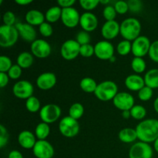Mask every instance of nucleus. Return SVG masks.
<instances>
[{"mask_svg":"<svg viewBox=\"0 0 158 158\" xmlns=\"http://www.w3.org/2000/svg\"><path fill=\"white\" fill-rule=\"evenodd\" d=\"M61 108L54 103L46 104L40 111V117L42 121L46 123H52L56 121L61 116Z\"/></svg>","mask_w":158,"mask_h":158,"instance_id":"6","label":"nucleus"},{"mask_svg":"<svg viewBox=\"0 0 158 158\" xmlns=\"http://www.w3.org/2000/svg\"><path fill=\"white\" fill-rule=\"evenodd\" d=\"M80 45L74 40H68L63 43L60 49L62 57L66 60H72L80 55Z\"/></svg>","mask_w":158,"mask_h":158,"instance_id":"9","label":"nucleus"},{"mask_svg":"<svg viewBox=\"0 0 158 158\" xmlns=\"http://www.w3.org/2000/svg\"><path fill=\"white\" fill-rule=\"evenodd\" d=\"M18 30L15 26L2 25L0 26V46L4 48H9L14 46L19 39Z\"/></svg>","mask_w":158,"mask_h":158,"instance_id":"4","label":"nucleus"},{"mask_svg":"<svg viewBox=\"0 0 158 158\" xmlns=\"http://www.w3.org/2000/svg\"><path fill=\"white\" fill-rule=\"evenodd\" d=\"M80 126L78 120L69 116L64 117L59 123V131L63 136L68 138L76 137L80 132Z\"/></svg>","mask_w":158,"mask_h":158,"instance_id":"5","label":"nucleus"},{"mask_svg":"<svg viewBox=\"0 0 158 158\" xmlns=\"http://www.w3.org/2000/svg\"><path fill=\"white\" fill-rule=\"evenodd\" d=\"M154 150L158 153V138L154 142Z\"/></svg>","mask_w":158,"mask_h":158,"instance_id":"53","label":"nucleus"},{"mask_svg":"<svg viewBox=\"0 0 158 158\" xmlns=\"http://www.w3.org/2000/svg\"><path fill=\"white\" fill-rule=\"evenodd\" d=\"M95 56L102 60H110L114 56V47L107 40H102L94 46Z\"/></svg>","mask_w":158,"mask_h":158,"instance_id":"10","label":"nucleus"},{"mask_svg":"<svg viewBox=\"0 0 158 158\" xmlns=\"http://www.w3.org/2000/svg\"><path fill=\"white\" fill-rule=\"evenodd\" d=\"M46 19L45 15L42 12L37 9H31L28 11L26 14V23L31 25V26H39L44 23Z\"/></svg>","mask_w":158,"mask_h":158,"instance_id":"22","label":"nucleus"},{"mask_svg":"<svg viewBox=\"0 0 158 158\" xmlns=\"http://www.w3.org/2000/svg\"><path fill=\"white\" fill-rule=\"evenodd\" d=\"M62 23L68 28H74L80 24V15L73 7L62 9Z\"/></svg>","mask_w":158,"mask_h":158,"instance_id":"14","label":"nucleus"},{"mask_svg":"<svg viewBox=\"0 0 158 158\" xmlns=\"http://www.w3.org/2000/svg\"><path fill=\"white\" fill-rule=\"evenodd\" d=\"M117 94L118 86L115 82L111 80H105L99 83L94 93L98 100L104 102L113 100Z\"/></svg>","mask_w":158,"mask_h":158,"instance_id":"3","label":"nucleus"},{"mask_svg":"<svg viewBox=\"0 0 158 158\" xmlns=\"http://www.w3.org/2000/svg\"><path fill=\"white\" fill-rule=\"evenodd\" d=\"M32 0H15V2L19 5H21V6H26V5L29 4V3L32 2Z\"/></svg>","mask_w":158,"mask_h":158,"instance_id":"50","label":"nucleus"},{"mask_svg":"<svg viewBox=\"0 0 158 158\" xmlns=\"http://www.w3.org/2000/svg\"><path fill=\"white\" fill-rule=\"evenodd\" d=\"M15 26L18 30L20 37L23 40L29 43H32L36 40V31L32 26L28 23H17Z\"/></svg>","mask_w":158,"mask_h":158,"instance_id":"17","label":"nucleus"},{"mask_svg":"<svg viewBox=\"0 0 158 158\" xmlns=\"http://www.w3.org/2000/svg\"><path fill=\"white\" fill-rule=\"evenodd\" d=\"M124 83L128 89L131 91H138V92L146 86L144 79L138 74H131L127 77Z\"/></svg>","mask_w":158,"mask_h":158,"instance_id":"20","label":"nucleus"},{"mask_svg":"<svg viewBox=\"0 0 158 158\" xmlns=\"http://www.w3.org/2000/svg\"><path fill=\"white\" fill-rule=\"evenodd\" d=\"M122 117H123L124 119H128L130 117H131V111L130 110L122 111Z\"/></svg>","mask_w":158,"mask_h":158,"instance_id":"51","label":"nucleus"},{"mask_svg":"<svg viewBox=\"0 0 158 158\" xmlns=\"http://www.w3.org/2000/svg\"><path fill=\"white\" fill-rule=\"evenodd\" d=\"M62 8L60 6H52L49 8L45 14V18L46 21L49 23H56L59 19H61Z\"/></svg>","mask_w":158,"mask_h":158,"instance_id":"26","label":"nucleus"},{"mask_svg":"<svg viewBox=\"0 0 158 158\" xmlns=\"http://www.w3.org/2000/svg\"><path fill=\"white\" fill-rule=\"evenodd\" d=\"M7 74L9 75V78L12 80H17L22 75V68L18 64L13 65L7 73Z\"/></svg>","mask_w":158,"mask_h":158,"instance_id":"43","label":"nucleus"},{"mask_svg":"<svg viewBox=\"0 0 158 158\" xmlns=\"http://www.w3.org/2000/svg\"><path fill=\"white\" fill-rule=\"evenodd\" d=\"M75 0H58L57 4L59 5L62 9H66V8H70L75 4Z\"/></svg>","mask_w":158,"mask_h":158,"instance_id":"47","label":"nucleus"},{"mask_svg":"<svg viewBox=\"0 0 158 158\" xmlns=\"http://www.w3.org/2000/svg\"><path fill=\"white\" fill-rule=\"evenodd\" d=\"M141 31L140 22L136 18H127L120 24V35L128 41H134L140 36Z\"/></svg>","mask_w":158,"mask_h":158,"instance_id":"2","label":"nucleus"},{"mask_svg":"<svg viewBox=\"0 0 158 158\" xmlns=\"http://www.w3.org/2000/svg\"><path fill=\"white\" fill-rule=\"evenodd\" d=\"M80 25L86 32H92L97 28L98 19L92 12H84L80 15Z\"/></svg>","mask_w":158,"mask_h":158,"instance_id":"19","label":"nucleus"},{"mask_svg":"<svg viewBox=\"0 0 158 158\" xmlns=\"http://www.w3.org/2000/svg\"><path fill=\"white\" fill-rule=\"evenodd\" d=\"M80 4L83 9L86 11H90L96 9L99 4V0H80Z\"/></svg>","mask_w":158,"mask_h":158,"instance_id":"38","label":"nucleus"},{"mask_svg":"<svg viewBox=\"0 0 158 158\" xmlns=\"http://www.w3.org/2000/svg\"><path fill=\"white\" fill-rule=\"evenodd\" d=\"M26 107L29 112L36 113L40 109V101L37 97L32 96L26 100Z\"/></svg>","mask_w":158,"mask_h":158,"instance_id":"32","label":"nucleus"},{"mask_svg":"<svg viewBox=\"0 0 158 158\" xmlns=\"http://www.w3.org/2000/svg\"><path fill=\"white\" fill-rule=\"evenodd\" d=\"M8 158H23V156L21 154V152L16 151V150H14V151H12L9 153Z\"/></svg>","mask_w":158,"mask_h":158,"instance_id":"49","label":"nucleus"},{"mask_svg":"<svg viewBox=\"0 0 158 158\" xmlns=\"http://www.w3.org/2000/svg\"><path fill=\"white\" fill-rule=\"evenodd\" d=\"M154 110L158 114V97L155 99L154 102Z\"/></svg>","mask_w":158,"mask_h":158,"instance_id":"52","label":"nucleus"},{"mask_svg":"<svg viewBox=\"0 0 158 158\" xmlns=\"http://www.w3.org/2000/svg\"><path fill=\"white\" fill-rule=\"evenodd\" d=\"M50 134V127L48 123L42 122L36 126L35 130V135L39 140H45Z\"/></svg>","mask_w":158,"mask_h":158,"instance_id":"27","label":"nucleus"},{"mask_svg":"<svg viewBox=\"0 0 158 158\" xmlns=\"http://www.w3.org/2000/svg\"><path fill=\"white\" fill-rule=\"evenodd\" d=\"M33 55L29 52H21L16 59L17 64L22 69H28V68H29L33 63Z\"/></svg>","mask_w":158,"mask_h":158,"instance_id":"25","label":"nucleus"},{"mask_svg":"<svg viewBox=\"0 0 158 158\" xmlns=\"http://www.w3.org/2000/svg\"><path fill=\"white\" fill-rule=\"evenodd\" d=\"M129 10L132 12H138L143 8V3L140 0H130L127 2Z\"/></svg>","mask_w":158,"mask_h":158,"instance_id":"46","label":"nucleus"},{"mask_svg":"<svg viewBox=\"0 0 158 158\" xmlns=\"http://www.w3.org/2000/svg\"><path fill=\"white\" fill-rule=\"evenodd\" d=\"M117 11L114 6H106L103 11V15L106 21H113L115 20L117 16Z\"/></svg>","mask_w":158,"mask_h":158,"instance_id":"34","label":"nucleus"},{"mask_svg":"<svg viewBox=\"0 0 158 158\" xmlns=\"http://www.w3.org/2000/svg\"><path fill=\"white\" fill-rule=\"evenodd\" d=\"M3 23H4V25L6 26H14L16 23H15V20H16V18H15V14L13 13L11 11H7L4 13L2 17Z\"/></svg>","mask_w":158,"mask_h":158,"instance_id":"40","label":"nucleus"},{"mask_svg":"<svg viewBox=\"0 0 158 158\" xmlns=\"http://www.w3.org/2000/svg\"><path fill=\"white\" fill-rule=\"evenodd\" d=\"M115 60H116L115 56H113L112 58H111L110 60V62H112V63H114V62H115Z\"/></svg>","mask_w":158,"mask_h":158,"instance_id":"55","label":"nucleus"},{"mask_svg":"<svg viewBox=\"0 0 158 158\" xmlns=\"http://www.w3.org/2000/svg\"><path fill=\"white\" fill-rule=\"evenodd\" d=\"M32 152L36 158H52L54 156V148L47 140H37L32 148Z\"/></svg>","mask_w":158,"mask_h":158,"instance_id":"15","label":"nucleus"},{"mask_svg":"<svg viewBox=\"0 0 158 158\" xmlns=\"http://www.w3.org/2000/svg\"><path fill=\"white\" fill-rule=\"evenodd\" d=\"M56 81V77L53 73L46 72L40 74L37 77L36 85L40 89L48 90L55 86Z\"/></svg>","mask_w":158,"mask_h":158,"instance_id":"18","label":"nucleus"},{"mask_svg":"<svg viewBox=\"0 0 158 158\" xmlns=\"http://www.w3.org/2000/svg\"><path fill=\"white\" fill-rule=\"evenodd\" d=\"M35 135L31 131H23L19 133L18 136V142L22 148L25 149H32L36 143Z\"/></svg>","mask_w":158,"mask_h":158,"instance_id":"21","label":"nucleus"},{"mask_svg":"<svg viewBox=\"0 0 158 158\" xmlns=\"http://www.w3.org/2000/svg\"><path fill=\"white\" fill-rule=\"evenodd\" d=\"M97 83L91 77H84L80 80V86L84 92L86 93H95L96 89L97 87Z\"/></svg>","mask_w":158,"mask_h":158,"instance_id":"28","label":"nucleus"},{"mask_svg":"<svg viewBox=\"0 0 158 158\" xmlns=\"http://www.w3.org/2000/svg\"><path fill=\"white\" fill-rule=\"evenodd\" d=\"M153 154L151 145L141 141L133 144L129 151V158H152Z\"/></svg>","mask_w":158,"mask_h":158,"instance_id":"7","label":"nucleus"},{"mask_svg":"<svg viewBox=\"0 0 158 158\" xmlns=\"http://www.w3.org/2000/svg\"><path fill=\"white\" fill-rule=\"evenodd\" d=\"M84 114V107L80 103H74L71 105L69 110V116L75 120H78Z\"/></svg>","mask_w":158,"mask_h":158,"instance_id":"29","label":"nucleus"},{"mask_svg":"<svg viewBox=\"0 0 158 158\" xmlns=\"http://www.w3.org/2000/svg\"><path fill=\"white\" fill-rule=\"evenodd\" d=\"M145 85L151 89L158 88V69H151L144 75Z\"/></svg>","mask_w":158,"mask_h":158,"instance_id":"24","label":"nucleus"},{"mask_svg":"<svg viewBox=\"0 0 158 158\" xmlns=\"http://www.w3.org/2000/svg\"><path fill=\"white\" fill-rule=\"evenodd\" d=\"M76 41H77L80 46L89 44V42H90V35H89V32H86V31H80V32L77 33Z\"/></svg>","mask_w":158,"mask_h":158,"instance_id":"39","label":"nucleus"},{"mask_svg":"<svg viewBox=\"0 0 158 158\" xmlns=\"http://www.w3.org/2000/svg\"><path fill=\"white\" fill-rule=\"evenodd\" d=\"M113 103L115 107L122 111L131 110L135 105L134 97L127 92L118 93L113 100Z\"/></svg>","mask_w":158,"mask_h":158,"instance_id":"13","label":"nucleus"},{"mask_svg":"<svg viewBox=\"0 0 158 158\" xmlns=\"http://www.w3.org/2000/svg\"><path fill=\"white\" fill-rule=\"evenodd\" d=\"M12 66V60L9 57L6 56H0V73H8Z\"/></svg>","mask_w":158,"mask_h":158,"instance_id":"35","label":"nucleus"},{"mask_svg":"<svg viewBox=\"0 0 158 158\" xmlns=\"http://www.w3.org/2000/svg\"><path fill=\"white\" fill-rule=\"evenodd\" d=\"M146 67V62L142 57H134L131 61V68L136 73H142Z\"/></svg>","mask_w":158,"mask_h":158,"instance_id":"30","label":"nucleus"},{"mask_svg":"<svg viewBox=\"0 0 158 158\" xmlns=\"http://www.w3.org/2000/svg\"><path fill=\"white\" fill-rule=\"evenodd\" d=\"M137 139L144 143H152L158 138V120L147 119L142 120L136 127Z\"/></svg>","mask_w":158,"mask_h":158,"instance_id":"1","label":"nucleus"},{"mask_svg":"<svg viewBox=\"0 0 158 158\" xmlns=\"http://www.w3.org/2000/svg\"><path fill=\"white\" fill-rule=\"evenodd\" d=\"M12 92L16 97L19 99H29L32 97L34 87L28 80H19L14 84Z\"/></svg>","mask_w":158,"mask_h":158,"instance_id":"11","label":"nucleus"},{"mask_svg":"<svg viewBox=\"0 0 158 158\" xmlns=\"http://www.w3.org/2000/svg\"><path fill=\"white\" fill-rule=\"evenodd\" d=\"M110 2V1H109V0H106V1H100V3H103V4H108V3Z\"/></svg>","mask_w":158,"mask_h":158,"instance_id":"54","label":"nucleus"},{"mask_svg":"<svg viewBox=\"0 0 158 158\" xmlns=\"http://www.w3.org/2000/svg\"><path fill=\"white\" fill-rule=\"evenodd\" d=\"M151 43L148 37L140 35L132 43V53L134 57H142L149 53Z\"/></svg>","mask_w":158,"mask_h":158,"instance_id":"8","label":"nucleus"},{"mask_svg":"<svg viewBox=\"0 0 158 158\" xmlns=\"http://www.w3.org/2000/svg\"><path fill=\"white\" fill-rule=\"evenodd\" d=\"M94 54H95V50H94V46L91 44H86L80 46V55H81L83 57L86 58H89L92 56Z\"/></svg>","mask_w":158,"mask_h":158,"instance_id":"37","label":"nucleus"},{"mask_svg":"<svg viewBox=\"0 0 158 158\" xmlns=\"http://www.w3.org/2000/svg\"><path fill=\"white\" fill-rule=\"evenodd\" d=\"M9 134L6 128L2 124L0 125V148H3L8 143Z\"/></svg>","mask_w":158,"mask_h":158,"instance_id":"44","label":"nucleus"},{"mask_svg":"<svg viewBox=\"0 0 158 158\" xmlns=\"http://www.w3.org/2000/svg\"><path fill=\"white\" fill-rule=\"evenodd\" d=\"M114 6L115 8L116 11H117V13L120 14V15L127 13L128 10H129V6H128L127 2L117 1L116 2Z\"/></svg>","mask_w":158,"mask_h":158,"instance_id":"42","label":"nucleus"},{"mask_svg":"<svg viewBox=\"0 0 158 158\" xmlns=\"http://www.w3.org/2000/svg\"><path fill=\"white\" fill-rule=\"evenodd\" d=\"M9 81V77L6 73H0V87L4 88Z\"/></svg>","mask_w":158,"mask_h":158,"instance_id":"48","label":"nucleus"},{"mask_svg":"<svg viewBox=\"0 0 158 158\" xmlns=\"http://www.w3.org/2000/svg\"><path fill=\"white\" fill-rule=\"evenodd\" d=\"M119 139L121 142L125 143H133L137 139V134L135 129L126 127L122 129L119 132Z\"/></svg>","mask_w":158,"mask_h":158,"instance_id":"23","label":"nucleus"},{"mask_svg":"<svg viewBox=\"0 0 158 158\" xmlns=\"http://www.w3.org/2000/svg\"><path fill=\"white\" fill-rule=\"evenodd\" d=\"M153 97V89L145 86L138 92V98L141 101H148Z\"/></svg>","mask_w":158,"mask_h":158,"instance_id":"36","label":"nucleus"},{"mask_svg":"<svg viewBox=\"0 0 158 158\" xmlns=\"http://www.w3.org/2000/svg\"><path fill=\"white\" fill-rule=\"evenodd\" d=\"M31 52L37 58H47L51 53V46L46 40L37 39L31 43Z\"/></svg>","mask_w":158,"mask_h":158,"instance_id":"12","label":"nucleus"},{"mask_svg":"<svg viewBox=\"0 0 158 158\" xmlns=\"http://www.w3.org/2000/svg\"><path fill=\"white\" fill-rule=\"evenodd\" d=\"M39 30H40L41 35L45 37L50 36V35H52V32H53V29H52V26L49 23H46V22H44L43 24L40 25Z\"/></svg>","mask_w":158,"mask_h":158,"instance_id":"41","label":"nucleus"},{"mask_svg":"<svg viewBox=\"0 0 158 158\" xmlns=\"http://www.w3.org/2000/svg\"><path fill=\"white\" fill-rule=\"evenodd\" d=\"M131 117L135 120H143L147 115V110L141 105H134L131 110Z\"/></svg>","mask_w":158,"mask_h":158,"instance_id":"31","label":"nucleus"},{"mask_svg":"<svg viewBox=\"0 0 158 158\" xmlns=\"http://www.w3.org/2000/svg\"><path fill=\"white\" fill-rule=\"evenodd\" d=\"M117 49L120 56H127L132 51V43L128 40H122L117 45Z\"/></svg>","mask_w":158,"mask_h":158,"instance_id":"33","label":"nucleus"},{"mask_svg":"<svg viewBox=\"0 0 158 158\" xmlns=\"http://www.w3.org/2000/svg\"><path fill=\"white\" fill-rule=\"evenodd\" d=\"M120 33V24L116 20L106 21L101 28L102 36L106 40L115 39Z\"/></svg>","mask_w":158,"mask_h":158,"instance_id":"16","label":"nucleus"},{"mask_svg":"<svg viewBox=\"0 0 158 158\" xmlns=\"http://www.w3.org/2000/svg\"><path fill=\"white\" fill-rule=\"evenodd\" d=\"M148 55L153 61L158 63V40H156L151 43Z\"/></svg>","mask_w":158,"mask_h":158,"instance_id":"45","label":"nucleus"}]
</instances>
